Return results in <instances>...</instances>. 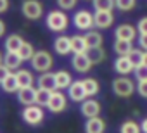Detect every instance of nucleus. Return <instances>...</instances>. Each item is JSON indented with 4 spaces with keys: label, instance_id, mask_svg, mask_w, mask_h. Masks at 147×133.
Returning a JSON list of instances; mask_svg holds the SVG:
<instances>
[{
    "label": "nucleus",
    "instance_id": "nucleus-1",
    "mask_svg": "<svg viewBox=\"0 0 147 133\" xmlns=\"http://www.w3.org/2000/svg\"><path fill=\"white\" fill-rule=\"evenodd\" d=\"M69 26V19L62 11H50L47 14V28L54 33H62Z\"/></svg>",
    "mask_w": 147,
    "mask_h": 133
},
{
    "label": "nucleus",
    "instance_id": "nucleus-2",
    "mask_svg": "<svg viewBox=\"0 0 147 133\" xmlns=\"http://www.w3.org/2000/svg\"><path fill=\"white\" fill-rule=\"evenodd\" d=\"M30 62H31V68L35 71H38V73H47V71H50V68L54 66V59H52V55L47 50L35 52Z\"/></svg>",
    "mask_w": 147,
    "mask_h": 133
},
{
    "label": "nucleus",
    "instance_id": "nucleus-3",
    "mask_svg": "<svg viewBox=\"0 0 147 133\" xmlns=\"http://www.w3.org/2000/svg\"><path fill=\"white\" fill-rule=\"evenodd\" d=\"M133 90H135L133 80H130L128 76H118V78L113 81V92H114V95H118V97L126 99V97H130V95L133 93Z\"/></svg>",
    "mask_w": 147,
    "mask_h": 133
},
{
    "label": "nucleus",
    "instance_id": "nucleus-4",
    "mask_svg": "<svg viewBox=\"0 0 147 133\" xmlns=\"http://www.w3.org/2000/svg\"><path fill=\"white\" fill-rule=\"evenodd\" d=\"M21 11H23V16L30 21H36L43 16V5L38 0H24Z\"/></svg>",
    "mask_w": 147,
    "mask_h": 133
},
{
    "label": "nucleus",
    "instance_id": "nucleus-5",
    "mask_svg": "<svg viewBox=\"0 0 147 133\" xmlns=\"http://www.w3.org/2000/svg\"><path fill=\"white\" fill-rule=\"evenodd\" d=\"M23 119H24L28 124L36 126V124H40V123L45 119V112H43V109H42L40 105H36V104L26 105L24 111H23Z\"/></svg>",
    "mask_w": 147,
    "mask_h": 133
},
{
    "label": "nucleus",
    "instance_id": "nucleus-6",
    "mask_svg": "<svg viewBox=\"0 0 147 133\" xmlns=\"http://www.w3.org/2000/svg\"><path fill=\"white\" fill-rule=\"evenodd\" d=\"M73 23H75V26H76L78 30L88 31V30H92V26H94V16H92L88 11L82 9V11H78V12L75 14V17H73Z\"/></svg>",
    "mask_w": 147,
    "mask_h": 133
},
{
    "label": "nucleus",
    "instance_id": "nucleus-7",
    "mask_svg": "<svg viewBox=\"0 0 147 133\" xmlns=\"http://www.w3.org/2000/svg\"><path fill=\"white\" fill-rule=\"evenodd\" d=\"M71 66H73V69H75L76 73H88L92 69V62L85 54H75L71 57Z\"/></svg>",
    "mask_w": 147,
    "mask_h": 133
},
{
    "label": "nucleus",
    "instance_id": "nucleus-8",
    "mask_svg": "<svg viewBox=\"0 0 147 133\" xmlns=\"http://www.w3.org/2000/svg\"><path fill=\"white\" fill-rule=\"evenodd\" d=\"M47 107H49V109H50V112H54V114L66 111V107H67L66 95H64L62 92H59V90L52 92V97H50V102H49V105H47Z\"/></svg>",
    "mask_w": 147,
    "mask_h": 133
},
{
    "label": "nucleus",
    "instance_id": "nucleus-9",
    "mask_svg": "<svg viewBox=\"0 0 147 133\" xmlns=\"http://www.w3.org/2000/svg\"><path fill=\"white\" fill-rule=\"evenodd\" d=\"M113 23H114L113 11H102L94 14V26H97L99 30H107L113 26Z\"/></svg>",
    "mask_w": 147,
    "mask_h": 133
},
{
    "label": "nucleus",
    "instance_id": "nucleus-10",
    "mask_svg": "<svg viewBox=\"0 0 147 133\" xmlns=\"http://www.w3.org/2000/svg\"><path fill=\"white\" fill-rule=\"evenodd\" d=\"M82 114H83L87 119L97 118V116L100 114V104H99L95 99H92V97L85 99V100L82 102Z\"/></svg>",
    "mask_w": 147,
    "mask_h": 133
},
{
    "label": "nucleus",
    "instance_id": "nucleus-11",
    "mask_svg": "<svg viewBox=\"0 0 147 133\" xmlns=\"http://www.w3.org/2000/svg\"><path fill=\"white\" fill-rule=\"evenodd\" d=\"M67 95H69V99H71L73 102H83L85 99H88V97H87V92H85V88H83L82 80H80V81H73V83L69 85Z\"/></svg>",
    "mask_w": 147,
    "mask_h": 133
},
{
    "label": "nucleus",
    "instance_id": "nucleus-12",
    "mask_svg": "<svg viewBox=\"0 0 147 133\" xmlns=\"http://www.w3.org/2000/svg\"><path fill=\"white\" fill-rule=\"evenodd\" d=\"M114 71H116L119 76H128L130 73L135 71V68H133V64L130 62L128 55L116 57V60H114Z\"/></svg>",
    "mask_w": 147,
    "mask_h": 133
},
{
    "label": "nucleus",
    "instance_id": "nucleus-13",
    "mask_svg": "<svg viewBox=\"0 0 147 133\" xmlns=\"http://www.w3.org/2000/svg\"><path fill=\"white\" fill-rule=\"evenodd\" d=\"M114 36L116 40H135L137 36V28H133L131 24H119L116 30H114Z\"/></svg>",
    "mask_w": 147,
    "mask_h": 133
},
{
    "label": "nucleus",
    "instance_id": "nucleus-14",
    "mask_svg": "<svg viewBox=\"0 0 147 133\" xmlns=\"http://www.w3.org/2000/svg\"><path fill=\"white\" fill-rule=\"evenodd\" d=\"M18 100L23 105H33L36 102V88H33V87L19 88L18 90Z\"/></svg>",
    "mask_w": 147,
    "mask_h": 133
},
{
    "label": "nucleus",
    "instance_id": "nucleus-15",
    "mask_svg": "<svg viewBox=\"0 0 147 133\" xmlns=\"http://www.w3.org/2000/svg\"><path fill=\"white\" fill-rule=\"evenodd\" d=\"M54 50L59 54V55H67L71 54V36H66V35H61L54 40Z\"/></svg>",
    "mask_w": 147,
    "mask_h": 133
},
{
    "label": "nucleus",
    "instance_id": "nucleus-16",
    "mask_svg": "<svg viewBox=\"0 0 147 133\" xmlns=\"http://www.w3.org/2000/svg\"><path fill=\"white\" fill-rule=\"evenodd\" d=\"M36 81H38V88H43V90H49V92H55V90H57L54 73H50V71L42 73V75H40V78H38Z\"/></svg>",
    "mask_w": 147,
    "mask_h": 133
},
{
    "label": "nucleus",
    "instance_id": "nucleus-17",
    "mask_svg": "<svg viewBox=\"0 0 147 133\" xmlns=\"http://www.w3.org/2000/svg\"><path fill=\"white\" fill-rule=\"evenodd\" d=\"M104 130H106V121L100 116L90 118L85 123V133H104Z\"/></svg>",
    "mask_w": 147,
    "mask_h": 133
},
{
    "label": "nucleus",
    "instance_id": "nucleus-18",
    "mask_svg": "<svg viewBox=\"0 0 147 133\" xmlns=\"http://www.w3.org/2000/svg\"><path fill=\"white\" fill-rule=\"evenodd\" d=\"M85 42H87V47L88 48H95V47H102L104 43V36L99 33V31H94V30H88L85 35Z\"/></svg>",
    "mask_w": 147,
    "mask_h": 133
},
{
    "label": "nucleus",
    "instance_id": "nucleus-19",
    "mask_svg": "<svg viewBox=\"0 0 147 133\" xmlns=\"http://www.w3.org/2000/svg\"><path fill=\"white\" fill-rule=\"evenodd\" d=\"M88 50L83 35H73L71 36V52L73 54H85Z\"/></svg>",
    "mask_w": 147,
    "mask_h": 133
},
{
    "label": "nucleus",
    "instance_id": "nucleus-20",
    "mask_svg": "<svg viewBox=\"0 0 147 133\" xmlns=\"http://www.w3.org/2000/svg\"><path fill=\"white\" fill-rule=\"evenodd\" d=\"M16 78H18L19 88H28V87H33V83H35L33 73L31 71H26V69H19L16 73Z\"/></svg>",
    "mask_w": 147,
    "mask_h": 133
},
{
    "label": "nucleus",
    "instance_id": "nucleus-21",
    "mask_svg": "<svg viewBox=\"0 0 147 133\" xmlns=\"http://www.w3.org/2000/svg\"><path fill=\"white\" fill-rule=\"evenodd\" d=\"M54 78H55V85H57V90H64V88H69V85L73 83V78L67 71H57L54 73Z\"/></svg>",
    "mask_w": 147,
    "mask_h": 133
},
{
    "label": "nucleus",
    "instance_id": "nucleus-22",
    "mask_svg": "<svg viewBox=\"0 0 147 133\" xmlns=\"http://www.w3.org/2000/svg\"><path fill=\"white\" fill-rule=\"evenodd\" d=\"M2 90L4 92H7V93H18V90H19V83H18V78H16V75H9L2 83Z\"/></svg>",
    "mask_w": 147,
    "mask_h": 133
},
{
    "label": "nucleus",
    "instance_id": "nucleus-23",
    "mask_svg": "<svg viewBox=\"0 0 147 133\" xmlns=\"http://www.w3.org/2000/svg\"><path fill=\"white\" fill-rule=\"evenodd\" d=\"M87 55H88V59H90L92 66H94V64H100V62H104V60H106V50H104L102 47L88 48V50H87Z\"/></svg>",
    "mask_w": 147,
    "mask_h": 133
},
{
    "label": "nucleus",
    "instance_id": "nucleus-24",
    "mask_svg": "<svg viewBox=\"0 0 147 133\" xmlns=\"http://www.w3.org/2000/svg\"><path fill=\"white\" fill-rule=\"evenodd\" d=\"M82 83H83V88L87 92V97H94L100 92V85L95 78H85V80H82Z\"/></svg>",
    "mask_w": 147,
    "mask_h": 133
},
{
    "label": "nucleus",
    "instance_id": "nucleus-25",
    "mask_svg": "<svg viewBox=\"0 0 147 133\" xmlns=\"http://www.w3.org/2000/svg\"><path fill=\"white\" fill-rule=\"evenodd\" d=\"M23 43H24V40L19 35H16V33L14 35H9L7 40H5V50L7 52H18Z\"/></svg>",
    "mask_w": 147,
    "mask_h": 133
},
{
    "label": "nucleus",
    "instance_id": "nucleus-26",
    "mask_svg": "<svg viewBox=\"0 0 147 133\" xmlns=\"http://www.w3.org/2000/svg\"><path fill=\"white\" fill-rule=\"evenodd\" d=\"M131 48H133L131 42H128V40H116L114 45H113V50H114V54H118V57L128 55L131 52Z\"/></svg>",
    "mask_w": 147,
    "mask_h": 133
},
{
    "label": "nucleus",
    "instance_id": "nucleus-27",
    "mask_svg": "<svg viewBox=\"0 0 147 133\" xmlns=\"http://www.w3.org/2000/svg\"><path fill=\"white\" fill-rule=\"evenodd\" d=\"M21 57H19V54L18 52H7L5 55H4V64L7 66V68L12 71V69H18L19 66H21Z\"/></svg>",
    "mask_w": 147,
    "mask_h": 133
},
{
    "label": "nucleus",
    "instance_id": "nucleus-28",
    "mask_svg": "<svg viewBox=\"0 0 147 133\" xmlns=\"http://www.w3.org/2000/svg\"><path fill=\"white\" fill-rule=\"evenodd\" d=\"M50 97H52V92L43 90V88H36V102L35 104L40 107H47L50 102Z\"/></svg>",
    "mask_w": 147,
    "mask_h": 133
},
{
    "label": "nucleus",
    "instance_id": "nucleus-29",
    "mask_svg": "<svg viewBox=\"0 0 147 133\" xmlns=\"http://www.w3.org/2000/svg\"><path fill=\"white\" fill-rule=\"evenodd\" d=\"M119 133H142V130H140V124L137 121L126 119V121H123V124L119 128Z\"/></svg>",
    "mask_w": 147,
    "mask_h": 133
},
{
    "label": "nucleus",
    "instance_id": "nucleus-30",
    "mask_svg": "<svg viewBox=\"0 0 147 133\" xmlns=\"http://www.w3.org/2000/svg\"><path fill=\"white\" fill-rule=\"evenodd\" d=\"M95 12H102V11H113L114 9V0H92Z\"/></svg>",
    "mask_w": 147,
    "mask_h": 133
},
{
    "label": "nucleus",
    "instance_id": "nucleus-31",
    "mask_svg": "<svg viewBox=\"0 0 147 133\" xmlns=\"http://www.w3.org/2000/svg\"><path fill=\"white\" fill-rule=\"evenodd\" d=\"M18 54H19L21 60H31V57H33V54H35V48H33L31 43L24 42V43L21 45V48L18 50Z\"/></svg>",
    "mask_w": 147,
    "mask_h": 133
},
{
    "label": "nucleus",
    "instance_id": "nucleus-32",
    "mask_svg": "<svg viewBox=\"0 0 147 133\" xmlns=\"http://www.w3.org/2000/svg\"><path fill=\"white\" fill-rule=\"evenodd\" d=\"M128 59L133 64V68H137V66H140L144 62V50L142 48H131V52L128 54Z\"/></svg>",
    "mask_w": 147,
    "mask_h": 133
},
{
    "label": "nucleus",
    "instance_id": "nucleus-33",
    "mask_svg": "<svg viewBox=\"0 0 147 133\" xmlns=\"http://www.w3.org/2000/svg\"><path fill=\"white\" fill-rule=\"evenodd\" d=\"M137 4V0H114V7L119 11H131Z\"/></svg>",
    "mask_w": 147,
    "mask_h": 133
},
{
    "label": "nucleus",
    "instance_id": "nucleus-34",
    "mask_svg": "<svg viewBox=\"0 0 147 133\" xmlns=\"http://www.w3.org/2000/svg\"><path fill=\"white\" fill-rule=\"evenodd\" d=\"M76 2L78 0H57V5L61 11H71L76 7Z\"/></svg>",
    "mask_w": 147,
    "mask_h": 133
},
{
    "label": "nucleus",
    "instance_id": "nucleus-35",
    "mask_svg": "<svg viewBox=\"0 0 147 133\" xmlns=\"http://www.w3.org/2000/svg\"><path fill=\"white\" fill-rule=\"evenodd\" d=\"M135 78L138 81L147 80V66L145 64H140V66H137V68H135Z\"/></svg>",
    "mask_w": 147,
    "mask_h": 133
},
{
    "label": "nucleus",
    "instance_id": "nucleus-36",
    "mask_svg": "<svg viewBox=\"0 0 147 133\" xmlns=\"http://www.w3.org/2000/svg\"><path fill=\"white\" fill-rule=\"evenodd\" d=\"M137 92H138V95H140V97L147 99V80L138 81V85H137Z\"/></svg>",
    "mask_w": 147,
    "mask_h": 133
},
{
    "label": "nucleus",
    "instance_id": "nucleus-37",
    "mask_svg": "<svg viewBox=\"0 0 147 133\" xmlns=\"http://www.w3.org/2000/svg\"><path fill=\"white\" fill-rule=\"evenodd\" d=\"M137 30L140 31V35H147V16L137 23Z\"/></svg>",
    "mask_w": 147,
    "mask_h": 133
},
{
    "label": "nucleus",
    "instance_id": "nucleus-38",
    "mask_svg": "<svg viewBox=\"0 0 147 133\" xmlns=\"http://www.w3.org/2000/svg\"><path fill=\"white\" fill-rule=\"evenodd\" d=\"M9 75H11V69H9L7 66L2 62V64H0V83H2V81H4V80L9 76Z\"/></svg>",
    "mask_w": 147,
    "mask_h": 133
},
{
    "label": "nucleus",
    "instance_id": "nucleus-39",
    "mask_svg": "<svg viewBox=\"0 0 147 133\" xmlns=\"http://www.w3.org/2000/svg\"><path fill=\"white\" fill-rule=\"evenodd\" d=\"M138 45L144 52H147V35H140L138 36Z\"/></svg>",
    "mask_w": 147,
    "mask_h": 133
},
{
    "label": "nucleus",
    "instance_id": "nucleus-40",
    "mask_svg": "<svg viewBox=\"0 0 147 133\" xmlns=\"http://www.w3.org/2000/svg\"><path fill=\"white\" fill-rule=\"evenodd\" d=\"M9 0H0V14H4L7 9H9Z\"/></svg>",
    "mask_w": 147,
    "mask_h": 133
},
{
    "label": "nucleus",
    "instance_id": "nucleus-41",
    "mask_svg": "<svg viewBox=\"0 0 147 133\" xmlns=\"http://www.w3.org/2000/svg\"><path fill=\"white\" fill-rule=\"evenodd\" d=\"M140 130H142V133H147V118L142 119V123H140Z\"/></svg>",
    "mask_w": 147,
    "mask_h": 133
},
{
    "label": "nucleus",
    "instance_id": "nucleus-42",
    "mask_svg": "<svg viewBox=\"0 0 147 133\" xmlns=\"http://www.w3.org/2000/svg\"><path fill=\"white\" fill-rule=\"evenodd\" d=\"M4 33H5V23L0 19V36H4Z\"/></svg>",
    "mask_w": 147,
    "mask_h": 133
},
{
    "label": "nucleus",
    "instance_id": "nucleus-43",
    "mask_svg": "<svg viewBox=\"0 0 147 133\" xmlns=\"http://www.w3.org/2000/svg\"><path fill=\"white\" fill-rule=\"evenodd\" d=\"M142 64H145V66H147V52H144V62H142Z\"/></svg>",
    "mask_w": 147,
    "mask_h": 133
},
{
    "label": "nucleus",
    "instance_id": "nucleus-44",
    "mask_svg": "<svg viewBox=\"0 0 147 133\" xmlns=\"http://www.w3.org/2000/svg\"><path fill=\"white\" fill-rule=\"evenodd\" d=\"M4 62V57H2V52H0V64H2Z\"/></svg>",
    "mask_w": 147,
    "mask_h": 133
}]
</instances>
